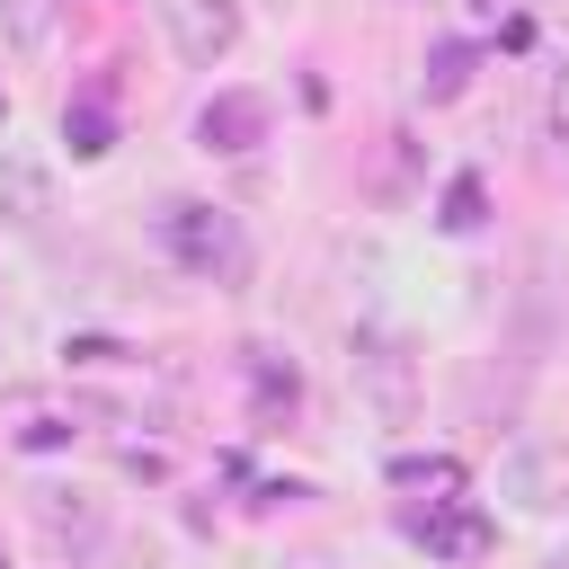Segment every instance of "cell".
Segmentation results:
<instances>
[{
    "label": "cell",
    "mask_w": 569,
    "mask_h": 569,
    "mask_svg": "<svg viewBox=\"0 0 569 569\" xmlns=\"http://www.w3.org/2000/svg\"><path fill=\"white\" fill-rule=\"evenodd\" d=\"M53 213V169L18 142H0V231H36Z\"/></svg>",
    "instance_id": "7"
},
{
    "label": "cell",
    "mask_w": 569,
    "mask_h": 569,
    "mask_svg": "<svg viewBox=\"0 0 569 569\" xmlns=\"http://www.w3.org/2000/svg\"><path fill=\"white\" fill-rule=\"evenodd\" d=\"M36 525H44L53 542H98V516H89L71 489H36Z\"/></svg>",
    "instance_id": "10"
},
{
    "label": "cell",
    "mask_w": 569,
    "mask_h": 569,
    "mask_svg": "<svg viewBox=\"0 0 569 569\" xmlns=\"http://www.w3.org/2000/svg\"><path fill=\"white\" fill-rule=\"evenodd\" d=\"M62 142H71V160H107V151H116V124H107V107H98V98L62 107Z\"/></svg>",
    "instance_id": "9"
},
{
    "label": "cell",
    "mask_w": 569,
    "mask_h": 569,
    "mask_svg": "<svg viewBox=\"0 0 569 569\" xmlns=\"http://www.w3.org/2000/svg\"><path fill=\"white\" fill-rule=\"evenodd\" d=\"M160 27H169V44H178V62L213 71V62H231V44H240V0H160Z\"/></svg>",
    "instance_id": "4"
},
{
    "label": "cell",
    "mask_w": 569,
    "mask_h": 569,
    "mask_svg": "<svg viewBox=\"0 0 569 569\" xmlns=\"http://www.w3.org/2000/svg\"><path fill=\"white\" fill-rule=\"evenodd\" d=\"M347 373H356V400H365L382 427H409V418H418V356H409L391 329H356V338H347Z\"/></svg>",
    "instance_id": "2"
},
{
    "label": "cell",
    "mask_w": 569,
    "mask_h": 569,
    "mask_svg": "<svg viewBox=\"0 0 569 569\" xmlns=\"http://www.w3.org/2000/svg\"><path fill=\"white\" fill-rule=\"evenodd\" d=\"M542 569H569V551H551V560H542Z\"/></svg>",
    "instance_id": "15"
},
{
    "label": "cell",
    "mask_w": 569,
    "mask_h": 569,
    "mask_svg": "<svg viewBox=\"0 0 569 569\" xmlns=\"http://www.w3.org/2000/svg\"><path fill=\"white\" fill-rule=\"evenodd\" d=\"M391 480H400V489H462V471H453L445 453H400Z\"/></svg>",
    "instance_id": "12"
},
{
    "label": "cell",
    "mask_w": 569,
    "mask_h": 569,
    "mask_svg": "<svg viewBox=\"0 0 569 569\" xmlns=\"http://www.w3.org/2000/svg\"><path fill=\"white\" fill-rule=\"evenodd\" d=\"M160 249H169L187 276H222V284L249 267V240H240V222H231L222 204H196V196L160 204Z\"/></svg>",
    "instance_id": "1"
},
{
    "label": "cell",
    "mask_w": 569,
    "mask_h": 569,
    "mask_svg": "<svg viewBox=\"0 0 569 569\" xmlns=\"http://www.w3.org/2000/svg\"><path fill=\"white\" fill-rule=\"evenodd\" d=\"M533 107H542V133L569 142V62H542L533 71Z\"/></svg>",
    "instance_id": "11"
},
{
    "label": "cell",
    "mask_w": 569,
    "mask_h": 569,
    "mask_svg": "<svg viewBox=\"0 0 569 569\" xmlns=\"http://www.w3.org/2000/svg\"><path fill=\"white\" fill-rule=\"evenodd\" d=\"M196 142L222 151V160L258 151V142H267V98H249V89H213V98L196 107Z\"/></svg>",
    "instance_id": "5"
},
{
    "label": "cell",
    "mask_w": 569,
    "mask_h": 569,
    "mask_svg": "<svg viewBox=\"0 0 569 569\" xmlns=\"http://www.w3.org/2000/svg\"><path fill=\"white\" fill-rule=\"evenodd\" d=\"M498 489H507L516 507H533V516H560V507H569V445H560V436H525V445L498 462Z\"/></svg>",
    "instance_id": "3"
},
{
    "label": "cell",
    "mask_w": 569,
    "mask_h": 569,
    "mask_svg": "<svg viewBox=\"0 0 569 569\" xmlns=\"http://www.w3.org/2000/svg\"><path fill=\"white\" fill-rule=\"evenodd\" d=\"M462 80H471V44H445L427 62V98H462Z\"/></svg>",
    "instance_id": "13"
},
{
    "label": "cell",
    "mask_w": 569,
    "mask_h": 569,
    "mask_svg": "<svg viewBox=\"0 0 569 569\" xmlns=\"http://www.w3.org/2000/svg\"><path fill=\"white\" fill-rule=\"evenodd\" d=\"M409 542L418 551H436V560H480L498 533H489V516H471V507H445V498H427V516H409Z\"/></svg>",
    "instance_id": "8"
},
{
    "label": "cell",
    "mask_w": 569,
    "mask_h": 569,
    "mask_svg": "<svg viewBox=\"0 0 569 569\" xmlns=\"http://www.w3.org/2000/svg\"><path fill=\"white\" fill-rule=\"evenodd\" d=\"M62 27H71V0H0V53H9L18 71L53 62Z\"/></svg>",
    "instance_id": "6"
},
{
    "label": "cell",
    "mask_w": 569,
    "mask_h": 569,
    "mask_svg": "<svg viewBox=\"0 0 569 569\" xmlns=\"http://www.w3.org/2000/svg\"><path fill=\"white\" fill-rule=\"evenodd\" d=\"M445 231H480V178H453L445 187V213H436Z\"/></svg>",
    "instance_id": "14"
}]
</instances>
